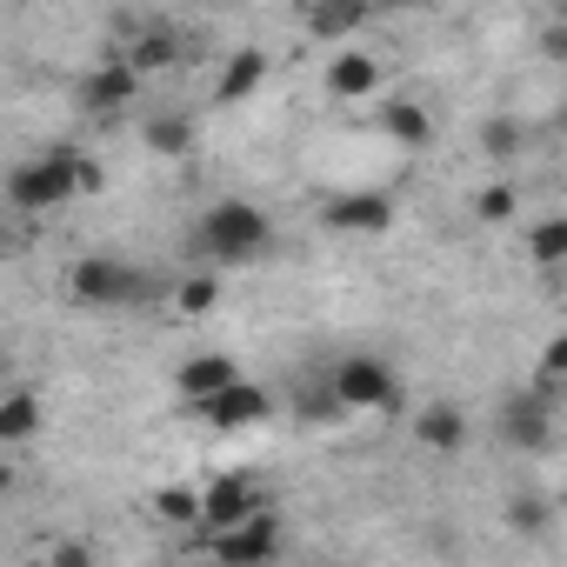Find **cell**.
I'll use <instances>...</instances> for the list:
<instances>
[{
	"label": "cell",
	"mask_w": 567,
	"mask_h": 567,
	"mask_svg": "<svg viewBox=\"0 0 567 567\" xmlns=\"http://www.w3.org/2000/svg\"><path fill=\"white\" fill-rule=\"evenodd\" d=\"M267 214L260 207H247V200H220V207H207L200 214V227H194V254H207V260H220V267H240V260H254L260 247H267Z\"/></svg>",
	"instance_id": "obj_1"
},
{
	"label": "cell",
	"mask_w": 567,
	"mask_h": 567,
	"mask_svg": "<svg viewBox=\"0 0 567 567\" xmlns=\"http://www.w3.org/2000/svg\"><path fill=\"white\" fill-rule=\"evenodd\" d=\"M68 295H74L81 308H134V301L147 295V274H134V267H121V260H81V267L68 274Z\"/></svg>",
	"instance_id": "obj_2"
},
{
	"label": "cell",
	"mask_w": 567,
	"mask_h": 567,
	"mask_svg": "<svg viewBox=\"0 0 567 567\" xmlns=\"http://www.w3.org/2000/svg\"><path fill=\"white\" fill-rule=\"evenodd\" d=\"M8 200L28 214H48L61 200H74V154H48V161H21L8 174Z\"/></svg>",
	"instance_id": "obj_3"
},
{
	"label": "cell",
	"mask_w": 567,
	"mask_h": 567,
	"mask_svg": "<svg viewBox=\"0 0 567 567\" xmlns=\"http://www.w3.org/2000/svg\"><path fill=\"white\" fill-rule=\"evenodd\" d=\"M220 560H234V567H260V560H274L280 554V527L254 507V514H240V520H227V527H214V540H207Z\"/></svg>",
	"instance_id": "obj_4"
},
{
	"label": "cell",
	"mask_w": 567,
	"mask_h": 567,
	"mask_svg": "<svg viewBox=\"0 0 567 567\" xmlns=\"http://www.w3.org/2000/svg\"><path fill=\"white\" fill-rule=\"evenodd\" d=\"M194 414L200 421H214V427H260L267 421V388H254V381H227V388H214V394H200L194 401Z\"/></svg>",
	"instance_id": "obj_5"
},
{
	"label": "cell",
	"mask_w": 567,
	"mask_h": 567,
	"mask_svg": "<svg viewBox=\"0 0 567 567\" xmlns=\"http://www.w3.org/2000/svg\"><path fill=\"white\" fill-rule=\"evenodd\" d=\"M328 388H334V401H341V408H388V401H394V374H388L374 354L341 361Z\"/></svg>",
	"instance_id": "obj_6"
},
{
	"label": "cell",
	"mask_w": 567,
	"mask_h": 567,
	"mask_svg": "<svg viewBox=\"0 0 567 567\" xmlns=\"http://www.w3.org/2000/svg\"><path fill=\"white\" fill-rule=\"evenodd\" d=\"M321 220H328L334 234H388V227H394V200H388V194H334V200L321 207Z\"/></svg>",
	"instance_id": "obj_7"
},
{
	"label": "cell",
	"mask_w": 567,
	"mask_h": 567,
	"mask_svg": "<svg viewBox=\"0 0 567 567\" xmlns=\"http://www.w3.org/2000/svg\"><path fill=\"white\" fill-rule=\"evenodd\" d=\"M501 434H507L520 454H540V447L554 441V408L534 401V394H514V401L501 408Z\"/></svg>",
	"instance_id": "obj_8"
},
{
	"label": "cell",
	"mask_w": 567,
	"mask_h": 567,
	"mask_svg": "<svg viewBox=\"0 0 567 567\" xmlns=\"http://www.w3.org/2000/svg\"><path fill=\"white\" fill-rule=\"evenodd\" d=\"M141 94V74L127 68V61H107V68H94L87 81H81V107H94V114H114V107H127Z\"/></svg>",
	"instance_id": "obj_9"
},
{
	"label": "cell",
	"mask_w": 567,
	"mask_h": 567,
	"mask_svg": "<svg viewBox=\"0 0 567 567\" xmlns=\"http://www.w3.org/2000/svg\"><path fill=\"white\" fill-rule=\"evenodd\" d=\"M414 434H421L427 454H461V447H467V414H461L454 401H434V408H421Z\"/></svg>",
	"instance_id": "obj_10"
},
{
	"label": "cell",
	"mask_w": 567,
	"mask_h": 567,
	"mask_svg": "<svg viewBox=\"0 0 567 567\" xmlns=\"http://www.w3.org/2000/svg\"><path fill=\"white\" fill-rule=\"evenodd\" d=\"M260 501H254V487L240 481V474H220L207 494H200V520L207 527H227V520H240V514H254Z\"/></svg>",
	"instance_id": "obj_11"
},
{
	"label": "cell",
	"mask_w": 567,
	"mask_h": 567,
	"mask_svg": "<svg viewBox=\"0 0 567 567\" xmlns=\"http://www.w3.org/2000/svg\"><path fill=\"white\" fill-rule=\"evenodd\" d=\"M361 21H368V0H315L308 8L315 41H348V34H361Z\"/></svg>",
	"instance_id": "obj_12"
},
{
	"label": "cell",
	"mask_w": 567,
	"mask_h": 567,
	"mask_svg": "<svg viewBox=\"0 0 567 567\" xmlns=\"http://www.w3.org/2000/svg\"><path fill=\"white\" fill-rule=\"evenodd\" d=\"M381 87V68H374V54H361V48H348L334 68H328V94H341V101H361V94H374Z\"/></svg>",
	"instance_id": "obj_13"
},
{
	"label": "cell",
	"mask_w": 567,
	"mask_h": 567,
	"mask_svg": "<svg viewBox=\"0 0 567 567\" xmlns=\"http://www.w3.org/2000/svg\"><path fill=\"white\" fill-rule=\"evenodd\" d=\"M260 81H267V54H260V48H240V54L220 68V87H214V101H227V107H234V101H247Z\"/></svg>",
	"instance_id": "obj_14"
},
{
	"label": "cell",
	"mask_w": 567,
	"mask_h": 567,
	"mask_svg": "<svg viewBox=\"0 0 567 567\" xmlns=\"http://www.w3.org/2000/svg\"><path fill=\"white\" fill-rule=\"evenodd\" d=\"M41 434V401L34 394H8L0 401V447H21Z\"/></svg>",
	"instance_id": "obj_15"
},
{
	"label": "cell",
	"mask_w": 567,
	"mask_h": 567,
	"mask_svg": "<svg viewBox=\"0 0 567 567\" xmlns=\"http://www.w3.org/2000/svg\"><path fill=\"white\" fill-rule=\"evenodd\" d=\"M381 127H388L401 147H427V141H434V121H427V107H421V101H388Z\"/></svg>",
	"instance_id": "obj_16"
},
{
	"label": "cell",
	"mask_w": 567,
	"mask_h": 567,
	"mask_svg": "<svg viewBox=\"0 0 567 567\" xmlns=\"http://www.w3.org/2000/svg\"><path fill=\"white\" fill-rule=\"evenodd\" d=\"M181 61V41L167 34V28H154V34H141L134 48H127V68L134 74H161V68H174Z\"/></svg>",
	"instance_id": "obj_17"
},
{
	"label": "cell",
	"mask_w": 567,
	"mask_h": 567,
	"mask_svg": "<svg viewBox=\"0 0 567 567\" xmlns=\"http://www.w3.org/2000/svg\"><path fill=\"white\" fill-rule=\"evenodd\" d=\"M234 381V361H220V354H194L187 368H181V394L187 401H200V394H214V388H227Z\"/></svg>",
	"instance_id": "obj_18"
},
{
	"label": "cell",
	"mask_w": 567,
	"mask_h": 567,
	"mask_svg": "<svg viewBox=\"0 0 567 567\" xmlns=\"http://www.w3.org/2000/svg\"><path fill=\"white\" fill-rule=\"evenodd\" d=\"M147 147H154V154H187V147H194V121H187V114L147 121Z\"/></svg>",
	"instance_id": "obj_19"
},
{
	"label": "cell",
	"mask_w": 567,
	"mask_h": 567,
	"mask_svg": "<svg viewBox=\"0 0 567 567\" xmlns=\"http://www.w3.org/2000/svg\"><path fill=\"white\" fill-rule=\"evenodd\" d=\"M154 514L174 520V527H194V520H200V494H194V487H161V494H154Z\"/></svg>",
	"instance_id": "obj_20"
},
{
	"label": "cell",
	"mask_w": 567,
	"mask_h": 567,
	"mask_svg": "<svg viewBox=\"0 0 567 567\" xmlns=\"http://www.w3.org/2000/svg\"><path fill=\"white\" fill-rule=\"evenodd\" d=\"M214 301H220V288H214V274H187L181 288H174V308H181V315H207Z\"/></svg>",
	"instance_id": "obj_21"
},
{
	"label": "cell",
	"mask_w": 567,
	"mask_h": 567,
	"mask_svg": "<svg viewBox=\"0 0 567 567\" xmlns=\"http://www.w3.org/2000/svg\"><path fill=\"white\" fill-rule=\"evenodd\" d=\"M527 254H534L540 267H554V260L567 254V220H540V227L527 234Z\"/></svg>",
	"instance_id": "obj_22"
},
{
	"label": "cell",
	"mask_w": 567,
	"mask_h": 567,
	"mask_svg": "<svg viewBox=\"0 0 567 567\" xmlns=\"http://www.w3.org/2000/svg\"><path fill=\"white\" fill-rule=\"evenodd\" d=\"M514 207H520V194H514L507 181L481 187V200H474V214H481V220H494V227H501V220H514Z\"/></svg>",
	"instance_id": "obj_23"
},
{
	"label": "cell",
	"mask_w": 567,
	"mask_h": 567,
	"mask_svg": "<svg viewBox=\"0 0 567 567\" xmlns=\"http://www.w3.org/2000/svg\"><path fill=\"white\" fill-rule=\"evenodd\" d=\"M481 147H487L494 161H514V154H520V127H514V121H487V134H481Z\"/></svg>",
	"instance_id": "obj_24"
},
{
	"label": "cell",
	"mask_w": 567,
	"mask_h": 567,
	"mask_svg": "<svg viewBox=\"0 0 567 567\" xmlns=\"http://www.w3.org/2000/svg\"><path fill=\"white\" fill-rule=\"evenodd\" d=\"M507 520H514L520 534H540V527H547V501H534V494H520V501H507Z\"/></svg>",
	"instance_id": "obj_25"
},
{
	"label": "cell",
	"mask_w": 567,
	"mask_h": 567,
	"mask_svg": "<svg viewBox=\"0 0 567 567\" xmlns=\"http://www.w3.org/2000/svg\"><path fill=\"white\" fill-rule=\"evenodd\" d=\"M101 181H107L101 161H81V154H74V194H101Z\"/></svg>",
	"instance_id": "obj_26"
},
{
	"label": "cell",
	"mask_w": 567,
	"mask_h": 567,
	"mask_svg": "<svg viewBox=\"0 0 567 567\" xmlns=\"http://www.w3.org/2000/svg\"><path fill=\"white\" fill-rule=\"evenodd\" d=\"M540 374H567V341H560V334L540 348Z\"/></svg>",
	"instance_id": "obj_27"
},
{
	"label": "cell",
	"mask_w": 567,
	"mask_h": 567,
	"mask_svg": "<svg viewBox=\"0 0 567 567\" xmlns=\"http://www.w3.org/2000/svg\"><path fill=\"white\" fill-rule=\"evenodd\" d=\"M540 54L547 61H567V28H540Z\"/></svg>",
	"instance_id": "obj_28"
},
{
	"label": "cell",
	"mask_w": 567,
	"mask_h": 567,
	"mask_svg": "<svg viewBox=\"0 0 567 567\" xmlns=\"http://www.w3.org/2000/svg\"><path fill=\"white\" fill-rule=\"evenodd\" d=\"M54 560H61V567H81V560H94V547H87V540H61Z\"/></svg>",
	"instance_id": "obj_29"
},
{
	"label": "cell",
	"mask_w": 567,
	"mask_h": 567,
	"mask_svg": "<svg viewBox=\"0 0 567 567\" xmlns=\"http://www.w3.org/2000/svg\"><path fill=\"white\" fill-rule=\"evenodd\" d=\"M8 487H14V467H8V461H0V494H8Z\"/></svg>",
	"instance_id": "obj_30"
},
{
	"label": "cell",
	"mask_w": 567,
	"mask_h": 567,
	"mask_svg": "<svg viewBox=\"0 0 567 567\" xmlns=\"http://www.w3.org/2000/svg\"><path fill=\"white\" fill-rule=\"evenodd\" d=\"M381 8H421V0H381Z\"/></svg>",
	"instance_id": "obj_31"
},
{
	"label": "cell",
	"mask_w": 567,
	"mask_h": 567,
	"mask_svg": "<svg viewBox=\"0 0 567 567\" xmlns=\"http://www.w3.org/2000/svg\"><path fill=\"white\" fill-rule=\"evenodd\" d=\"M0 247H8V227H0Z\"/></svg>",
	"instance_id": "obj_32"
}]
</instances>
